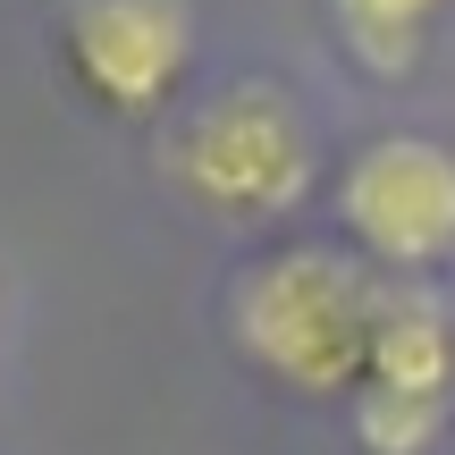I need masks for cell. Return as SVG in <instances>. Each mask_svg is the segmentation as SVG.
Returning a JSON list of instances; mask_svg holds the SVG:
<instances>
[{
    "label": "cell",
    "instance_id": "1",
    "mask_svg": "<svg viewBox=\"0 0 455 455\" xmlns=\"http://www.w3.org/2000/svg\"><path fill=\"white\" fill-rule=\"evenodd\" d=\"M379 312H388V278L338 244H287L236 278L244 363L295 396H355L371 371Z\"/></svg>",
    "mask_w": 455,
    "mask_h": 455
},
{
    "label": "cell",
    "instance_id": "6",
    "mask_svg": "<svg viewBox=\"0 0 455 455\" xmlns=\"http://www.w3.org/2000/svg\"><path fill=\"white\" fill-rule=\"evenodd\" d=\"M447 0H329V26H338L346 60L363 68V76L396 84L422 68L430 51V17H439Z\"/></svg>",
    "mask_w": 455,
    "mask_h": 455
},
{
    "label": "cell",
    "instance_id": "5",
    "mask_svg": "<svg viewBox=\"0 0 455 455\" xmlns=\"http://www.w3.org/2000/svg\"><path fill=\"white\" fill-rule=\"evenodd\" d=\"M60 51L101 110H161L195 60V0H68Z\"/></svg>",
    "mask_w": 455,
    "mask_h": 455
},
{
    "label": "cell",
    "instance_id": "4",
    "mask_svg": "<svg viewBox=\"0 0 455 455\" xmlns=\"http://www.w3.org/2000/svg\"><path fill=\"white\" fill-rule=\"evenodd\" d=\"M447 413H455V321L439 295L388 287L371 371L355 388V439L363 455H430Z\"/></svg>",
    "mask_w": 455,
    "mask_h": 455
},
{
    "label": "cell",
    "instance_id": "2",
    "mask_svg": "<svg viewBox=\"0 0 455 455\" xmlns=\"http://www.w3.org/2000/svg\"><path fill=\"white\" fill-rule=\"evenodd\" d=\"M169 169L220 220H278L312 195V127L278 84H228L178 127Z\"/></svg>",
    "mask_w": 455,
    "mask_h": 455
},
{
    "label": "cell",
    "instance_id": "3",
    "mask_svg": "<svg viewBox=\"0 0 455 455\" xmlns=\"http://www.w3.org/2000/svg\"><path fill=\"white\" fill-rule=\"evenodd\" d=\"M338 220L371 270H430L455 253V152L439 135H379L346 161Z\"/></svg>",
    "mask_w": 455,
    "mask_h": 455
}]
</instances>
